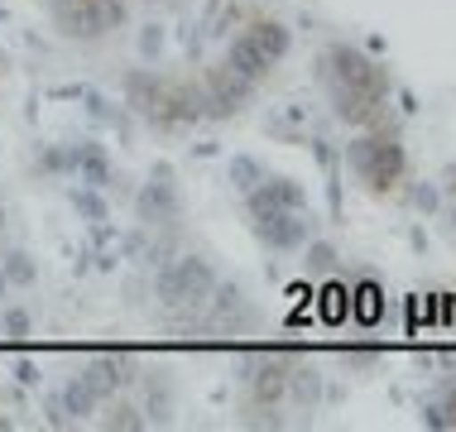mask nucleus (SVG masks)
Returning a JSON list of instances; mask_svg holds the SVG:
<instances>
[{
  "instance_id": "nucleus-17",
  "label": "nucleus",
  "mask_w": 456,
  "mask_h": 432,
  "mask_svg": "<svg viewBox=\"0 0 456 432\" xmlns=\"http://www.w3.org/2000/svg\"><path fill=\"white\" fill-rule=\"evenodd\" d=\"M150 5H174V0H150Z\"/></svg>"
},
{
  "instance_id": "nucleus-5",
  "label": "nucleus",
  "mask_w": 456,
  "mask_h": 432,
  "mask_svg": "<svg viewBox=\"0 0 456 432\" xmlns=\"http://www.w3.org/2000/svg\"><path fill=\"white\" fill-rule=\"evenodd\" d=\"M250 221H255V236L269 250H298V245L313 240L307 207H250Z\"/></svg>"
},
{
  "instance_id": "nucleus-7",
  "label": "nucleus",
  "mask_w": 456,
  "mask_h": 432,
  "mask_svg": "<svg viewBox=\"0 0 456 432\" xmlns=\"http://www.w3.org/2000/svg\"><path fill=\"white\" fill-rule=\"evenodd\" d=\"M140 216L150 221V226H174V221H178V192H174V183H168V178L150 183V188L140 192Z\"/></svg>"
},
{
  "instance_id": "nucleus-12",
  "label": "nucleus",
  "mask_w": 456,
  "mask_h": 432,
  "mask_svg": "<svg viewBox=\"0 0 456 432\" xmlns=\"http://www.w3.org/2000/svg\"><path fill=\"white\" fill-rule=\"evenodd\" d=\"M106 428H144V418H134L130 403H116V399H106V418H102Z\"/></svg>"
},
{
  "instance_id": "nucleus-15",
  "label": "nucleus",
  "mask_w": 456,
  "mask_h": 432,
  "mask_svg": "<svg viewBox=\"0 0 456 432\" xmlns=\"http://www.w3.org/2000/svg\"><path fill=\"white\" fill-rule=\"evenodd\" d=\"M307 259H313V269H331V245H313V250H307Z\"/></svg>"
},
{
  "instance_id": "nucleus-1",
  "label": "nucleus",
  "mask_w": 456,
  "mask_h": 432,
  "mask_svg": "<svg viewBox=\"0 0 456 432\" xmlns=\"http://www.w3.org/2000/svg\"><path fill=\"white\" fill-rule=\"evenodd\" d=\"M317 86L327 92L341 126L365 130L389 120V72L355 44H327L317 53Z\"/></svg>"
},
{
  "instance_id": "nucleus-6",
  "label": "nucleus",
  "mask_w": 456,
  "mask_h": 432,
  "mask_svg": "<svg viewBox=\"0 0 456 432\" xmlns=\"http://www.w3.org/2000/svg\"><path fill=\"white\" fill-rule=\"evenodd\" d=\"M221 63H226L231 72H236V77H245V82H255V86H265L269 82V72H274V63H269V58L260 53V48L250 44V34H236V39L226 44V58H221Z\"/></svg>"
},
{
  "instance_id": "nucleus-18",
  "label": "nucleus",
  "mask_w": 456,
  "mask_h": 432,
  "mask_svg": "<svg viewBox=\"0 0 456 432\" xmlns=\"http://www.w3.org/2000/svg\"><path fill=\"white\" fill-rule=\"evenodd\" d=\"M0 428H10V418H0Z\"/></svg>"
},
{
  "instance_id": "nucleus-11",
  "label": "nucleus",
  "mask_w": 456,
  "mask_h": 432,
  "mask_svg": "<svg viewBox=\"0 0 456 432\" xmlns=\"http://www.w3.org/2000/svg\"><path fill=\"white\" fill-rule=\"evenodd\" d=\"M260 178H265V168L255 164V159H231V183H236L240 192H250Z\"/></svg>"
},
{
  "instance_id": "nucleus-14",
  "label": "nucleus",
  "mask_w": 456,
  "mask_h": 432,
  "mask_svg": "<svg viewBox=\"0 0 456 432\" xmlns=\"http://www.w3.org/2000/svg\"><path fill=\"white\" fill-rule=\"evenodd\" d=\"M5 331H10V337H24V331H29V317H24L20 307H10V313H5Z\"/></svg>"
},
{
  "instance_id": "nucleus-8",
  "label": "nucleus",
  "mask_w": 456,
  "mask_h": 432,
  "mask_svg": "<svg viewBox=\"0 0 456 432\" xmlns=\"http://www.w3.org/2000/svg\"><path fill=\"white\" fill-rule=\"evenodd\" d=\"M245 34H250V44L260 48V53H265L274 68L283 63V58H289V48H293L289 24H279V20H250V24H245Z\"/></svg>"
},
{
  "instance_id": "nucleus-4",
  "label": "nucleus",
  "mask_w": 456,
  "mask_h": 432,
  "mask_svg": "<svg viewBox=\"0 0 456 432\" xmlns=\"http://www.w3.org/2000/svg\"><path fill=\"white\" fill-rule=\"evenodd\" d=\"M48 15H53L63 39L96 44V39H110L116 29L130 24V0H63V5H53Z\"/></svg>"
},
{
  "instance_id": "nucleus-16",
  "label": "nucleus",
  "mask_w": 456,
  "mask_h": 432,
  "mask_svg": "<svg viewBox=\"0 0 456 432\" xmlns=\"http://www.w3.org/2000/svg\"><path fill=\"white\" fill-rule=\"evenodd\" d=\"M44 5H48V10H53V5H63V0H44Z\"/></svg>"
},
{
  "instance_id": "nucleus-3",
  "label": "nucleus",
  "mask_w": 456,
  "mask_h": 432,
  "mask_svg": "<svg viewBox=\"0 0 456 432\" xmlns=\"http://www.w3.org/2000/svg\"><path fill=\"white\" fill-rule=\"evenodd\" d=\"M154 293L174 317H202V307L212 303V293H216V274H212L207 259L178 255V259H164V269H159V279H154Z\"/></svg>"
},
{
  "instance_id": "nucleus-13",
  "label": "nucleus",
  "mask_w": 456,
  "mask_h": 432,
  "mask_svg": "<svg viewBox=\"0 0 456 432\" xmlns=\"http://www.w3.org/2000/svg\"><path fill=\"white\" fill-rule=\"evenodd\" d=\"M72 202L82 207L92 221H106V207H102V197H92V192H72Z\"/></svg>"
},
{
  "instance_id": "nucleus-2",
  "label": "nucleus",
  "mask_w": 456,
  "mask_h": 432,
  "mask_svg": "<svg viewBox=\"0 0 456 432\" xmlns=\"http://www.w3.org/2000/svg\"><path fill=\"white\" fill-rule=\"evenodd\" d=\"M341 159H346V173L365 192H394L403 183V173H409V154H403V140L389 120L355 130V140L346 144Z\"/></svg>"
},
{
  "instance_id": "nucleus-9",
  "label": "nucleus",
  "mask_w": 456,
  "mask_h": 432,
  "mask_svg": "<svg viewBox=\"0 0 456 432\" xmlns=\"http://www.w3.org/2000/svg\"><path fill=\"white\" fill-rule=\"evenodd\" d=\"M96 409H102V394L87 385V375H72L63 385V394H58V413H68V418L82 423V418H92Z\"/></svg>"
},
{
  "instance_id": "nucleus-10",
  "label": "nucleus",
  "mask_w": 456,
  "mask_h": 432,
  "mask_svg": "<svg viewBox=\"0 0 456 432\" xmlns=\"http://www.w3.org/2000/svg\"><path fill=\"white\" fill-rule=\"evenodd\" d=\"M423 423L428 428H456V379L423 399Z\"/></svg>"
}]
</instances>
